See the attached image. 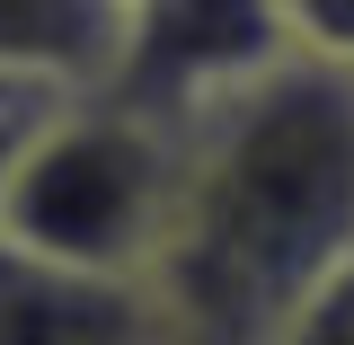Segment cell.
<instances>
[{
  "label": "cell",
  "mask_w": 354,
  "mask_h": 345,
  "mask_svg": "<svg viewBox=\"0 0 354 345\" xmlns=\"http://www.w3.org/2000/svg\"><path fill=\"white\" fill-rule=\"evenodd\" d=\"M177 142L160 257L142 265L177 345H274L354 257V80L283 53Z\"/></svg>",
  "instance_id": "obj_1"
},
{
  "label": "cell",
  "mask_w": 354,
  "mask_h": 345,
  "mask_svg": "<svg viewBox=\"0 0 354 345\" xmlns=\"http://www.w3.org/2000/svg\"><path fill=\"white\" fill-rule=\"evenodd\" d=\"M133 0H0V71L97 97L124 62Z\"/></svg>",
  "instance_id": "obj_5"
},
{
  "label": "cell",
  "mask_w": 354,
  "mask_h": 345,
  "mask_svg": "<svg viewBox=\"0 0 354 345\" xmlns=\"http://www.w3.org/2000/svg\"><path fill=\"white\" fill-rule=\"evenodd\" d=\"M283 27H292V53L301 62L354 80V0H283Z\"/></svg>",
  "instance_id": "obj_7"
},
{
  "label": "cell",
  "mask_w": 354,
  "mask_h": 345,
  "mask_svg": "<svg viewBox=\"0 0 354 345\" xmlns=\"http://www.w3.org/2000/svg\"><path fill=\"white\" fill-rule=\"evenodd\" d=\"M0 345H177L142 274H80L0 239Z\"/></svg>",
  "instance_id": "obj_4"
},
{
  "label": "cell",
  "mask_w": 354,
  "mask_h": 345,
  "mask_svg": "<svg viewBox=\"0 0 354 345\" xmlns=\"http://www.w3.org/2000/svg\"><path fill=\"white\" fill-rule=\"evenodd\" d=\"M274 345H354V257L337 265L292 319H283V337H274Z\"/></svg>",
  "instance_id": "obj_8"
},
{
  "label": "cell",
  "mask_w": 354,
  "mask_h": 345,
  "mask_svg": "<svg viewBox=\"0 0 354 345\" xmlns=\"http://www.w3.org/2000/svg\"><path fill=\"white\" fill-rule=\"evenodd\" d=\"M80 97L71 88H53V80H18V71H0V204H9V186H18V169L36 160V142L62 115H71Z\"/></svg>",
  "instance_id": "obj_6"
},
{
  "label": "cell",
  "mask_w": 354,
  "mask_h": 345,
  "mask_svg": "<svg viewBox=\"0 0 354 345\" xmlns=\"http://www.w3.org/2000/svg\"><path fill=\"white\" fill-rule=\"evenodd\" d=\"M169 195H177V142L133 124L106 97H80L18 169L0 204V239L27 257L80 265V274H142L160 257Z\"/></svg>",
  "instance_id": "obj_2"
},
{
  "label": "cell",
  "mask_w": 354,
  "mask_h": 345,
  "mask_svg": "<svg viewBox=\"0 0 354 345\" xmlns=\"http://www.w3.org/2000/svg\"><path fill=\"white\" fill-rule=\"evenodd\" d=\"M283 53H292L283 0H133L124 62L97 97L151 133H186L221 97L266 80Z\"/></svg>",
  "instance_id": "obj_3"
}]
</instances>
